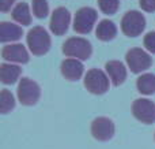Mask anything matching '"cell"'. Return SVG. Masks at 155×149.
<instances>
[{
    "label": "cell",
    "mask_w": 155,
    "mask_h": 149,
    "mask_svg": "<svg viewBox=\"0 0 155 149\" xmlns=\"http://www.w3.org/2000/svg\"><path fill=\"white\" fill-rule=\"evenodd\" d=\"M12 18L14 21H16L19 25H30L31 23V14H30V10H29V5L26 4L25 2L22 3H18V4L14 7L12 10Z\"/></svg>",
    "instance_id": "obj_18"
},
{
    "label": "cell",
    "mask_w": 155,
    "mask_h": 149,
    "mask_svg": "<svg viewBox=\"0 0 155 149\" xmlns=\"http://www.w3.org/2000/svg\"><path fill=\"white\" fill-rule=\"evenodd\" d=\"M83 68L84 67L80 63V60L68 57V59L63 60L60 70H61V74L65 79H68V81H78L83 75Z\"/></svg>",
    "instance_id": "obj_12"
},
{
    "label": "cell",
    "mask_w": 155,
    "mask_h": 149,
    "mask_svg": "<svg viewBox=\"0 0 155 149\" xmlns=\"http://www.w3.org/2000/svg\"><path fill=\"white\" fill-rule=\"evenodd\" d=\"M27 45L33 55L41 56L45 55L51 48V37L44 27L35 26L27 33Z\"/></svg>",
    "instance_id": "obj_1"
},
{
    "label": "cell",
    "mask_w": 155,
    "mask_h": 149,
    "mask_svg": "<svg viewBox=\"0 0 155 149\" xmlns=\"http://www.w3.org/2000/svg\"><path fill=\"white\" fill-rule=\"evenodd\" d=\"M99 10L106 15H113L117 12L118 7H120V2L118 0H98Z\"/></svg>",
    "instance_id": "obj_20"
},
{
    "label": "cell",
    "mask_w": 155,
    "mask_h": 149,
    "mask_svg": "<svg viewBox=\"0 0 155 149\" xmlns=\"http://www.w3.org/2000/svg\"><path fill=\"white\" fill-rule=\"evenodd\" d=\"M70 21H71V15L67 8H64V7L56 8L53 11V14H52L51 23H49L51 25L52 33H54L56 36H63L68 30Z\"/></svg>",
    "instance_id": "obj_10"
},
{
    "label": "cell",
    "mask_w": 155,
    "mask_h": 149,
    "mask_svg": "<svg viewBox=\"0 0 155 149\" xmlns=\"http://www.w3.org/2000/svg\"><path fill=\"white\" fill-rule=\"evenodd\" d=\"M22 27L11 22H2L0 23V41L2 43H12L18 41L22 37Z\"/></svg>",
    "instance_id": "obj_14"
},
{
    "label": "cell",
    "mask_w": 155,
    "mask_h": 149,
    "mask_svg": "<svg viewBox=\"0 0 155 149\" xmlns=\"http://www.w3.org/2000/svg\"><path fill=\"white\" fill-rule=\"evenodd\" d=\"M15 107V99L12 93L8 92L7 89H3L0 93V112L2 114H8L11 109Z\"/></svg>",
    "instance_id": "obj_19"
},
{
    "label": "cell",
    "mask_w": 155,
    "mask_h": 149,
    "mask_svg": "<svg viewBox=\"0 0 155 149\" xmlns=\"http://www.w3.org/2000/svg\"><path fill=\"white\" fill-rule=\"evenodd\" d=\"M14 3H15V0H0V10L3 12H7L8 10H11Z\"/></svg>",
    "instance_id": "obj_24"
},
{
    "label": "cell",
    "mask_w": 155,
    "mask_h": 149,
    "mask_svg": "<svg viewBox=\"0 0 155 149\" xmlns=\"http://www.w3.org/2000/svg\"><path fill=\"white\" fill-rule=\"evenodd\" d=\"M136 88H137V92L142 93V95H146V96L154 95L155 93V75L150 73L142 74L136 81Z\"/></svg>",
    "instance_id": "obj_17"
},
{
    "label": "cell",
    "mask_w": 155,
    "mask_h": 149,
    "mask_svg": "<svg viewBox=\"0 0 155 149\" xmlns=\"http://www.w3.org/2000/svg\"><path fill=\"white\" fill-rule=\"evenodd\" d=\"M95 34H97V38H98V40L110 41L116 37V34H117V27H116V25L113 23L112 21L104 19V21H101L98 23V26H97Z\"/></svg>",
    "instance_id": "obj_16"
},
{
    "label": "cell",
    "mask_w": 155,
    "mask_h": 149,
    "mask_svg": "<svg viewBox=\"0 0 155 149\" xmlns=\"http://www.w3.org/2000/svg\"><path fill=\"white\" fill-rule=\"evenodd\" d=\"M33 12L40 19L45 18L49 14V5L46 0H33Z\"/></svg>",
    "instance_id": "obj_21"
},
{
    "label": "cell",
    "mask_w": 155,
    "mask_h": 149,
    "mask_svg": "<svg viewBox=\"0 0 155 149\" xmlns=\"http://www.w3.org/2000/svg\"><path fill=\"white\" fill-rule=\"evenodd\" d=\"M139 4L142 10L147 12H154L155 11V0H139Z\"/></svg>",
    "instance_id": "obj_23"
},
{
    "label": "cell",
    "mask_w": 155,
    "mask_h": 149,
    "mask_svg": "<svg viewBox=\"0 0 155 149\" xmlns=\"http://www.w3.org/2000/svg\"><path fill=\"white\" fill-rule=\"evenodd\" d=\"M91 44L86 38L71 37L63 44V54L78 60H87L91 56Z\"/></svg>",
    "instance_id": "obj_2"
},
{
    "label": "cell",
    "mask_w": 155,
    "mask_h": 149,
    "mask_svg": "<svg viewBox=\"0 0 155 149\" xmlns=\"http://www.w3.org/2000/svg\"><path fill=\"white\" fill-rule=\"evenodd\" d=\"M41 96V89L37 82L30 78H22L18 85V100L22 106H34Z\"/></svg>",
    "instance_id": "obj_4"
},
{
    "label": "cell",
    "mask_w": 155,
    "mask_h": 149,
    "mask_svg": "<svg viewBox=\"0 0 155 149\" xmlns=\"http://www.w3.org/2000/svg\"><path fill=\"white\" fill-rule=\"evenodd\" d=\"M105 68H106V74L110 78V81L113 82V85L118 86L121 85L124 81L127 79V68L123 64L118 60H110L105 64Z\"/></svg>",
    "instance_id": "obj_13"
},
{
    "label": "cell",
    "mask_w": 155,
    "mask_h": 149,
    "mask_svg": "<svg viewBox=\"0 0 155 149\" xmlns=\"http://www.w3.org/2000/svg\"><path fill=\"white\" fill-rule=\"evenodd\" d=\"M21 73L22 68L16 64H12V63H2V66H0V79L5 85L15 84Z\"/></svg>",
    "instance_id": "obj_15"
},
{
    "label": "cell",
    "mask_w": 155,
    "mask_h": 149,
    "mask_svg": "<svg viewBox=\"0 0 155 149\" xmlns=\"http://www.w3.org/2000/svg\"><path fill=\"white\" fill-rule=\"evenodd\" d=\"M132 114L139 122L151 125L155 122V103L148 99H136L132 104Z\"/></svg>",
    "instance_id": "obj_8"
},
{
    "label": "cell",
    "mask_w": 155,
    "mask_h": 149,
    "mask_svg": "<svg viewBox=\"0 0 155 149\" xmlns=\"http://www.w3.org/2000/svg\"><path fill=\"white\" fill-rule=\"evenodd\" d=\"M125 60L129 70L135 74H139L142 71H146L150 68L153 59L146 51L142 48H131L125 55Z\"/></svg>",
    "instance_id": "obj_7"
},
{
    "label": "cell",
    "mask_w": 155,
    "mask_h": 149,
    "mask_svg": "<svg viewBox=\"0 0 155 149\" xmlns=\"http://www.w3.org/2000/svg\"><path fill=\"white\" fill-rule=\"evenodd\" d=\"M143 44H144L146 49H147L148 52L155 54V32L147 33V34L144 36V41H143Z\"/></svg>",
    "instance_id": "obj_22"
},
{
    "label": "cell",
    "mask_w": 155,
    "mask_h": 149,
    "mask_svg": "<svg viewBox=\"0 0 155 149\" xmlns=\"http://www.w3.org/2000/svg\"><path fill=\"white\" fill-rule=\"evenodd\" d=\"M84 88L93 95H104L109 90V77L98 68H91L84 75Z\"/></svg>",
    "instance_id": "obj_3"
},
{
    "label": "cell",
    "mask_w": 155,
    "mask_h": 149,
    "mask_svg": "<svg viewBox=\"0 0 155 149\" xmlns=\"http://www.w3.org/2000/svg\"><path fill=\"white\" fill-rule=\"evenodd\" d=\"M114 123L106 116L95 118L91 123V134L98 141H109L114 136Z\"/></svg>",
    "instance_id": "obj_9"
},
{
    "label": "cell",
    "mask_w": 155,
    "mask_h": 149,
    "mask_svg": "<svg viewBox=\"0 0 155 149\" xmlns=\"http://www.w3.org/2000/svg\"><path fill=\"white\" fill-rule=\"evenodd\" d=\"M2 56L5 62L10 63H27L29 54L22 44H8L3 47Z\"/></svg>",
    "instance_id": "obj_11"
},
{
    "label": "cell",
    "mask_w": 155,
    "mask_h": 149,
    "mask_svg": "<svg viewBox=\"0 0 155 149\" xmlns=\"http://www.w3.org/2000/svg\"><path fill=\"white\" fill-rule=\"evenodd\" d=\"M97 11L91 7H82L76 11L74 18V30L79 34H87L93 30L97 21Z\"/></svg>",
    "instance_id": "obj_6"
},
{
    "label": "cell",
    "mask_w": 155,
    "mask_h": 149,
    "mask_svg": "<svg viewBox=\"0 0 155 149\" xmlns=\"http://www.w3.org/2000/svg\"><path fill=\"white\" fill-rule=\"evenodd\" d=\"M146 27V18L139 11H128L121 19V30L128 37H137Z\"/></svg>",
    "instance_id": "obj_5"
}]
</instances>
